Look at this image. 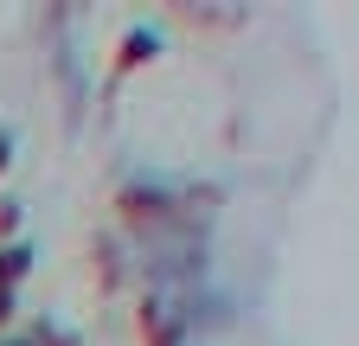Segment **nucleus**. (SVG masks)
Segmentation results:
<instances>
[{"label":"nucleus","instance_id":"1","mask_svg":"<svg viewBox=\"0 0 359 346\" xmlns=\"http://www.w3.org/2000/svg\"><path fill=\"white\" fill-rule=\"evenodd\" d=\"M142 340H148V346H187V340H193L187 308H180V301H173L167 289L142 295Z\"/></svg>","mask_w":359,"mask_h":346},{"label":"nucleus","instance_id":"2","mask_svg":"<svg viewBox=\"0 0 359 346\" xmlns=\"http://www.w3.org/2000/svg\"><path fill=\"white\" fill-rule=\"evenodd\" d=\"M116 212L128 225H167L173 212H180V199L161 186V180H128L122 193H116Z\"/></svg>","mask_w":359,"mask_h":346},{"label":"nucleus","instance_id":"3","mask_svg":"<svg viewBox=\"0 0 359 346\" xmlns=\"http://www.w3.org/2000/svg\"><path fill=\"white\" fill-rule=\"evenodd\" d=\"M154 52H161V32H148V26H128V32H122V46H116V71H142Z\"/></svg>","mask_w":359,"mask_h":346},{"label":"nucleus","instance_id":"4","mask_svg":"<svg viewBox=\"0 0 359 346\" xmlns=\"http://www.w3.org/2000/svg\"><path fill=\"white\" fill-rule=\"evenodd\" d=\"M32 276V244L13 237V244H0V289H20Z\"/></svg>","mask_w":359,"mask_h":346},{"label":"nucleus","instance_id":"5","mask_svg":"<svg viewBox=\"0 0 359 346\" xmlns=\"http://www.w3.org/2000/svg\"><path fill=\"white\" fill-rule=\"evenodd\" d=\"M32 346H83L77 340V327H65V321H52V314H45V321H32V333H26Z\"/></svg>","mask_w":359,"mask_h":346},{"label":"nucleus","instance_id":"6","mask_svg":"<svg viewBox=\"0 0 359 346\" xmlns=\"http://www.w3.org/2000/svg\"><path fill=\"white\" fill-rule=\"evenodd\" d=\"M20 225H26V199L20 193H0V244H13Z\"/></svg>","mask_w":359,"mask_h":346},{"label":"nucleus","instance_id":"7","mask_svg":"<svg viewBox=\"0 0 359 346\" xmlns=\"http://www.w3.org/2000/svg\"><path fill=\"white\" fill-rule=\"evenodd\" d=\"M13 314H20V289H0V333H13Z\"/></svg>","mask_w":359,"mask_h":346},{"label":"nucleus","instance_id":"8","mask_svg":"<svg viewBox=\"0 0 359 346\" xmlns=\"http://www.w3.org/2000/svg\"><path fill=\"white\" fill-rule=\"evenodd\" d=\"M7 167H13V128L0 122V173H7Z\"/></svg>","mask_w":359,"mask_h":346},{"label":"nucleus","instance_id":"9","mask_svg":"<svg viewBox=\"0 0 359 346\" xmlns=\"http://www.w3.org/2000/svg\"><path fill=\"white\" fill-rule=\"evenodd\" d=\"M0 346H32V340H26L20 327H13V333H0Z\"/></svg>","mask_w":359,"mask_h":346}]
</instances>
